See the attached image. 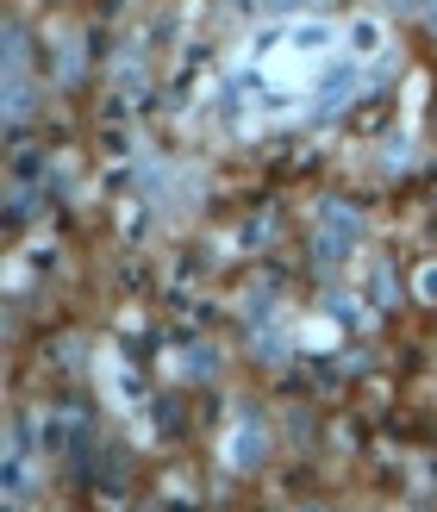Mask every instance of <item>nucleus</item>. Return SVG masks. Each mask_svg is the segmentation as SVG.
<instances>
[{
  "label": "nucleus",
  "mask_w": 437,
  "mask_h": 512,
  "mask_svg": "<svg viewBox=\"0 0 437 512\" xmlns=\"http://www.w3.org/2000/svg\"><path fill=\"white\" fill-rule=\"evenodd\" d=\"M338 25H319V19H288L275 32L250 38L238 75H231V113L250 119H281V113H300V107H338V100L356 88V63H338Z\"/></svg>",
  "instance_id": "f257e3e1"
},
{
  "label": "nucleus",
  "mask_w": 437,
  "mask_h": 512,
  "mask_svg": "<svg viewBox=\"0 0 437 512\" xmlns=\"http://www.w3.org/2000/svg\"><path fill=\"white\" fill-rule=\"evenodd\" d=\"M350 232H356V219H350V213H338V225L325 219V238H319V263H331V256L344 263V256H350Z\"/></svg>",
  "instance_id": "f03ea898"
},
{
  "label": "nucleus",
  "mask_w": 437,
  "mask_h": 512,
  "mask_svg": "<svg viewBox=\"0 0 437 512\" xmlns=\"http://www.w3.org/2000/svg\"><path fill=\"white\" fill-rule=\"evenodd\" d=\"M375 50H381V25L375 19H356L350 25V57H375Z\"/></svg>",
  "instance_id": "7ed1b4c3"
}]
</instances>
